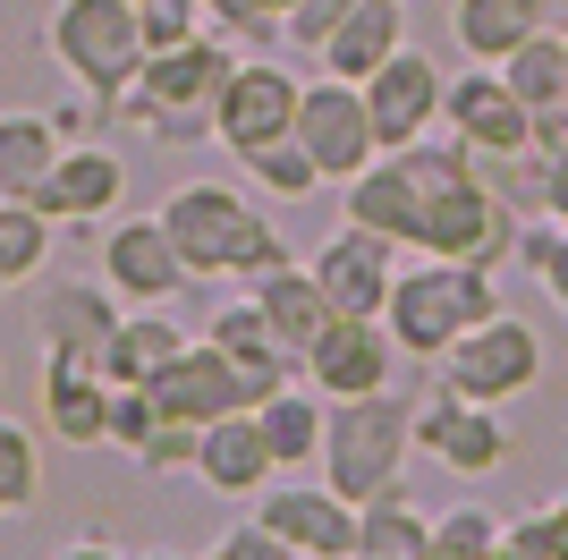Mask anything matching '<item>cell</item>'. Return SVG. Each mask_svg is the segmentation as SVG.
Returning <instances> with one entry per match:
<instances>
[{"mask_svg": "<svg viewBox=\"0 0 568 560\" xmlns=\"http://www.w3.org/2000/svg\"><path fill=\"white\" fill-rule=\"evenodd\" d=\"M255 518L306 560H356V501H339L332 484H263Z\"/></svg>", "mask_w": 568, "mask_h": 560, "instance_id": "cell-16", "label": "cell"}, {"mask_svg": "<svg viewBox=\"0 0 568 560\" xmlns=\"http://www.w3.org/2000/svg\"><path fill=\"white\" fill-rule=\"evenodd\" d=\"M111 289H51L43 298V340H77V349H102L111 340Z\"/></svg>", "mask_w": 568, "mask_h": 560, "instance_id": "cell-31", "label": "cell"}, {"mask_svg": "<svg viewBox=\"0 0 568 560\" xmlns=\"http://www.w3.org/2000/svg\"><path fill=\"white\" fill-rule=\"evenodd\" d=\"M246 298L263 306V323L281 331L288 357H306L314 340H323V323H332V298H323V280H314L306 263H272V272H263Z\"/></svg>", "mask_w": 568, "mask_h": 560, "instance_id": "cell-24", "label": "cell"}, {"mask_svg": "<svg viewBox=\"0 0 568 560\" xmlns=\"http://www.w3.org/2000/svg\"><path fill=\"white\" fill-rule=\"evenodd\" d=\"M51 162H60V119H43V111H0V196L34 204V187L51 179Z\"/></svg>", "mask_w": 568, "mask_h": 560, "instance_id": "cell-27", "label": "cell"}, {"mask_svg": "<svg viewBox=\"0 0 568 560\" xmlns=\"http://www.w3.org/2000/svg\"><path fill=\"white\" fill-rule=\"evenodd\" d=\"M416 450L475 484V476L509 467V417H500V408H484V399L433 391V399H416Z\"/></svg>", "mask_w": 568, "mask_h": 560, "instance_id": "cell-10", "label": "cell"}, {"mask_svg": "<svg viewBox=\"0 0 568 560\" xmlns=\"http://www.w3.org/2000/svg\"><path fill=\"white\" fill-rule=\"evenodd\" d=\"M187 256L170 247L162 212H144V221H119L111 238H102V289L128 306H170L179 289H187Z\"/></svg>", "mask_w": 568, "mask_h": 560, "instance_id": "cell-14", "label": "cell"}, {"mask_svg": "<svg viewBox=\"0 0 568 560\" xmlns=\"http://www.w3.org/2000/svg\"><path fill=\"white\" fill-rule=\"evenodd\" d=\"M136 18H144V51H170L204 34V0H136Z\"/></svg>", "mask_w": 568, "mask_h": 560, "instance_id": "cell-38", "label": "cell"}, {"mask_svg": "<svg viewBox=\"0 0 568 560\" xmlns=\"http://www.w3.org/2000/svg\"><path fill=\"white\" fill-rule=\"evenodd\" d=\"M442 391L458 399H484V408H509V399H526L535 382H544V331L526 323V314H509V306H493L484 323H467L442 349Z\"/></svg>", "mask_w": 568, "mask_h": 560, "instance_id": "cell-6", "label": "cell"}, {"mask_svg": "<svg viewBox=\"0 0 568 560\" xmlns=\"http://www.w3.org/2000/svg\"><path fill=\"white\" fill-rule=\"evenodd\" d=\"M144 391H153V408H162L170 424H213V417H230V408H246V399H237V373L221 366L213 340H187Z\"/></svg>", "mask_w": 568, "mask_h": 560, "instance_id": "cell-20", "label": "cell"}, {"mask_svg": "<svg viewBox=\"0 0 568 560\" xmlns=\"http://www.w3.org/2000/svg\"><path fill=\"white\" fill-rule=\"evenodd\" d=\"M162 408H153V391H136V382H111V399H102V442L128 450V459H144V442L162 433Z\"/></svg>", "mask_w": 568, "mask_h": 560, "instance_id": "cell-35", "label": "cell"}, {"mask_svg": "<svg viewBox=\"0 0 568 560\" xmlns=\"http://www.w3.org/2000/svg\"><path fill=\"white\" fill-rule=\"evenodd\" d=\"M255 424H263V442H272V459H281V476H288V467H306V459H323V391H314L306 373L263 399Z\"/></svg>", "mask_w": 568, "mask_h": 560, "instance_id": "cell-26", "label": "cell"}, {"mask_svg": "<svg viewBox=\"0 0 568 560\" xmlns=\"http://www.w3.org/2000/svg\"><path fill=\"white\" fill-rule=\"evenodd\" d=\"M356 560H374V552H356Z\"/></svg>", "mask_w": 568, "mask_h": 560, "instance_id": "cell-47", "label": "cell"}, {"mask_svg": "<svg viewBox=\"0 0 568 560\" xmlns=\"http://www.w3.org/2000/svg\"><path fill=\"white\" fill-rule=\"evenodd\" d=\"M237 170L263 187V196H314L323 187V170H314V153L297 137H281V144H255V153H237Z\"/></svg>", "mask_w": 568, "mask_h": 560, "instance_id": "cell-33", "label": "cell"}, {"mask_svg": "<svg viewBox=\"0 0 568 560\" xmlns=\"http://www.w3.org/2000/svg\"><path fill=\"white\" fill-rule=\"evenodd\" d=\"M493 306H500V272H484V263H450V256H425V263H399L390 306H382V331L399 340V357L442 366V349H450L467 323H484Z\"/></svg>", "mask_w": 568, "mask_h": 560, "instance_id": "cell-3", "label": "cell"}, {"mask_svg": "<svg viewBox=\"0 0 568 560\" xmlns=\"http://www.w3.org/2000/svg\"><path fill=\"white\" fill-rule=\"evenodd\" d=\"M560 43H568V26H560Z\"/></svg>", "mask_w": 568, "mask_h": 560, "instance_id": "cell-46", "label": "cell"}, {"mask_svg": "<svg viewBox=\"0 0 568 560\" xmlns=\"http://www.w3.org/2000/svg\"><path fill=\"white\" fill-rule=\"evenodd\" d=\"M204 18H213L230 43H281V9H272V0H204Z\"/></svg>", "mask_w": 568, "mask_h": 560, "instance_id": "cell-37", "label": "cell"}, {"mask_svg": "<svg viewBox=\"0 0 568 560\" xmlns=\"http://www.w3.org/2000/svg\"><path fill=\"white\" fill-rule=\"evenodd\" d=\"M425 543H433V518L416 510L399 484L374 492V501L356 510V552H374V560H425Z\"/></svg>", "mask_w": 568, "mask_h": 560, "instance_id": "cell-28", "label": "cell"}, {"mask_svg": "<svg viewBox=\"0 0 568 560\" xmlns=\"http://www.w3.org/2000/svg\"><path fill=\"white\" fill-rule=\"evenodd\" d=\"M493 552H500V518H493V510L458 501V510H442V518H433L425 560H493Z\"/></svg>", "mask_w": 568, "mask_h": 560, "instance_id": "cell-34", "label": "cell"}, {"mask_svg": "<svg viewBox=\"0 0 568 560\" xmlns=\"http://www.w3.org/2000/svg\"><path fill=\"white\" fill-rule=\"evenodd\" d=\"M119 196H128V162L111 144H60L51 179L34 187V204L51 221H102V212H119Z\"/></svg>", "mask_w": 568, "mask_h": 560, "instance_id": "cell-21", "label": "cell"}, {"mask_svg": "<svg viewBox=\"0 0 568 560\" xmlns=\"http://www.w3.org/2000/svg\"><path fill=\"white\" fill-rule=\"evenodd\" d=\"M195 433H204V424H162V433L144 442L136 467H153V476H170V467H195Z\"/></svg>", "mask_w": 568, "mask_h": 560, "instance_id": "cell-41", "label": "cell"}, {"mask_svg": "<svg viewBox=\"0 0 568 560\" xmlns=\"http://www.w3.org/2000/svg\"><path fill=\"white\" fill-rule=\"evenodd\" d=\"M230 69H237L230 34H187L170 51H144L136 86L119 93L111 111L136 119L144 137H213V102H221V77Z\"/></svg>", "mask_w": 568, "mask_h": 560, "instance_id": "cell-4", "label": "cell"}, {"mask_svg": "<svg viewBox=\"0 0 568 560\" xmlns=\"http://www.w3.org/2000/svg\"><path fill=\"white\" fill-rule=\"evenodd\" d=\"M407 450H416V399L390 382V391H365V399H323V484L339 501H374V492L399 484Z\"/></svg>", "mask_w": 568, "mask_h": 560, "instance_id": "cell-2", "label": "cell"}, {"mask_svg": "<svg viewBox=\"0 0 568 560\" xmlns=\"http://www.w3.org/2000/svg\"><path fill=\"white\" fill-rule=\"evenodd\" d=\"M51 60L94 93L102 119H111V102L136 86V69H144L136 0H60V9H51Z\"/></svg>", "mask_w": 568, "mask_h": 560, "instance_id": "cell-5", "label": "cell"}, {"mask_svg": "<svg viewBox=\"0 0 568 560\" xmlns=\"http://www.w3.org/2000/svg\"><path fill=\"white\" fill-rule=\"evenodd\" d=\"M162 230H170V247L187 256L195 280H263L272 263H288L281 221H272L255 196L221 187V179L170 187V196H162Z\"/></svg>", "mask_w": 568, "mask_h": 560, "instance_id": "cell-1", "label": "cell"}, {"mask_svg": "<svg viewBox=\"0 0 568 560\" xmlns=\"http://www.w3.org/2000/svg\"><path fill=\"white\" fill-rule=\"evenodd\" d=\"M560 9H568V0H450V34H458V51H467V60L500 69L526 34L560 26Z\"/></svg>", "mask_w": 568, "mask_h": 560, "instance_id": "cell-22", "label": "cell"}, {"mask_svg": "<svg viewBox=\"0 0 568 560\" xmlns=\"http://www.w3.org/2000/svg\"><path fill=\"white\" fill-rule=\"evenodd\" d=\"M51 560H119V552H111V543H60Z\"/></svg>", "mask_w": 568, "mask_h": 560, "instance_id": "cell-42", "label": "cell"}, {"mask_svg": "<svg viewBox=\"0 0 568 560\" xmlns=\"http://www.w3.org/2000/svg\"><path fill=\"white\" fill-rule=\"evenodd\" d=\"M102 399H111L102 357L77 340H43V417L69 450H102Z\"/></svg>", "mask_w": 568, "mask_h": 560, "instance_id": "cell-17", "label": "cell"}, {"mask_svg": "<svg viewBox=\"0 0 568 560\" xmlns=\"http://www.w3.org/2000/svg\"><path fill=\"white\" fill-rule=\"evenodd\" d=\"M43 263H51V212L0 196V289H9V280H34Z\"/></svg>", "mask_w": 568, "mask_h": 560, "instance_id": "cell-30", "label": "cell"}, {"mask_svg": "<svg viewBox=\"0 0 568 560\" xmlns=\"http://www.w3.org/2000/svg\"><path fill=\"white\" fill-rule=\"evenodd\" d=\"M365 111H374V144L382 153H407L416 137H433L442 119V60L433 51H390L374 77H365Z\"/></svg>", "mask_w": 568, "mask_h": 560, "instance_id": "cell-12", "label": "cell"}, {"mask_svg": "<svg viewBox=\"0 0 568 560\" xmlns=\"http://www.w3.org/2000/svg\"><path fill=\"white\" fill-rule=\"evenodd\" d=\"M144 560H179V552H144Z\"/></svg>", "mask_w": 568, "mask_h": 560, "instance_id": "cell-44", "label": "cell"}, {"mask_svg": "<svg viewBox=\"0 0 568 560\" xmlns=\"http://www.w3.org/2000/svg\"><path fill=\"white\" fill-rule=\"evenodd\" d=\"M493 560H518V552H509V543H500V552H493Z\"/></svg>", "mask_w": 568, "mask_h": 560, "instance_id": "cell-43", "label": "cell"}, {"mask_svg": "<svg viewBox=\"0 0 568 560\" xmlns=\"http://www.w3.org/2000/svg\"><path fill=\"white\" fill-rule=\"evenodd\" d=\"M272 9H281V18H288V0H272Z\"/></svg>", "mask_w": 568, "mask_h": 560, "instance_id": "cell-45", "label": "cell"}, {"mask_svg": "<svg viewBox=\"0 0 568 560\" xmlns=\"http://www.w3.org/2000/svg\"><path fill=\"white\" fill-rule=\"evenodd\" d=\"M323 399H365V391H390V373H399V340L382 331V314H332L323 340L297 357Z\"/></svg>", "mask_w": 568, "mask_h": 560, "instance_id": "cell-9", "label": "cell"}, {"mask_svg": "<svg viewBox=\"0 0 568 560\" xmlns=\"http://www.w3.org/2000/svg\"><path fill=\"white\" fill-rule=\"evenodd\" d=\"M297 77L281 69V60H237L230 77H221V102H213V137L230 144V153H255V144H281L297 137Z\"/></svg>", "mask_w": 568, "mask_h": 560, "instance_id": "cell-8", "label": "cell"}, {"mask_svg": "<svg viewBox=\"0 0 568 560\" xmlns=\"http://www.w3.org/2000/svg\"><path fill=\"white\" fill-rule=\"evenodd\" d=\"M204 560H306V552H297V543H281L263 518H237V527H230V536H221Z\"/></svg>", "mask_w": 568, "mask_h": 560, "instance_id": "cell-40", "label": "cell"}, {"mask_svg": "<svg viewBox=\"0 0 568 560\" xmlns=\"http://www.w3.org/2000/svg\"><path fill=\"white\" fill-rule=\"evenodd\" d=\"M356 0H288V18H281V43H297V51H323L339 34V18H348Z\"/></svg>", "mask_w": 568, "mask_h": 560, "instance_id": "cell-39", "label": "cell"}, {"mask_svg": "<svg viewBox=\"0 0 568 560\" xmlns=\"http://www.w3.org/2000/svg\"><path fill=\"white\" fill-rule=\"evenodd\" d=\"M204 340H213L221 366L237 373V399H246V408H263L281 382H297V357L281 349V331L263 323L255 298H221L213 314H204Z\"/></svg>", "mask_w": 568, "mask_h": 560, "instance_id": "cell-15", "label": "cell"}, {"mask_svg": "<svg viewBox=\"0 0 568 560\" xmlns=\"http://www.w3.org/2000/svg\"><path fill=\"white\" fill-rule=\"evenodd\" d=\"M272 476H281V459H272V442H263L255 408H230V417H213L204 433H195V484H204V492H221V501H255Z\"/></svg>", "mask_w": 568, "mask_h": 560, "instance_id": "cell-18", "label": "cell"}, {"mask_svg": "<svg viewBox=\"0 0 568 560\" xmlns=\"http://www.w3.org/2000/svg\"><path fill=\"white\" fill-rule=\"evenodd\" d=\"M339 212H348L356 230L390 238V247H416V221H425V179H416V162H407V153H374V162L339 187Z\"/></svg>", "mask_w": 568, "mask_h": 560, "instance_id": "cell-19", "label": "cell"}, {"mask_svg": "<svg viewBox=\"0 0 568 560\" xmlns=\"http://www.w3.org/2000/svg\"><path fill=\"white\" fill-rule=\"evenodd\" d=\"M518 263L544 280V298L568 314V230H518Z\"/></svg>", "mask_w": 568, "mask_h": 560, "instance_id": "cell-36", "label": "cell"}, {"mask_svg": "<svg viewBox=\"0 0 568 560\" xmlns=\"http://www.w3.org/2000/svg\"><path fill=\"white\" fill-rule=\"evenodd\" d=\"M442 119H450V137L475 144V153H526V144H535V111H526L518 93L500 86V69H484V60L442 77Z\"/></svg>", "mask_w": 568, "mask_h": 560, "instance_id": "cell-11", "label": "cell"}, {"mask_svg": "<svg viewBox=\"0 0 568 560\" xmlns=\"http://www.w3.org/2000/svg\"><path fill=\"white\" fill-rule=\"evenodd\" d=\"M390 51H407V0H356L348 18H339V34L314 51V60H323V77L365 86V77H374Z\"/></svg>", "mask_w": 568, "mask_h": 560, "instance_id": "cell-23", "label": "cell"}, {"mask_svg": "<svg viewBox=\"0 0 568 560\" xmlns=\"http://www.w3.org/2000/svg\"><path fill=\"white\" fill-rule=\"evenodd\" d=\"M297 144L314 153V170L323 179L348 187L356 170L374 162V111H365V86H348V77H314L306 93H297Z\"/></svg>", "mask_w": 568, "mask_h": 560, "instance_id": "cell-7", "label": "cell"}, {"mask_svg": "<svg viewBox=\"0 0 568 560\" xmlns=\"http://www.w3.org/2000/svg\"><path fill=\"white\" fill-rule=\"evenodd\" d=\"M500 86L518 93L526 111H560V102H568V43H560V26L526 34V43L500 60Z\"/></svg>", "mask_w": 568, "mask_h": 560, "instance_id": "cell-29", "label": "cell"}, {"mask_svg": "<svg viewBox=\"0 0 568 560\" xmlns=\"http://www.w3.org/2000/svg\"><path fill=\"white\" fill-rule=\"evenodd\" d=\"M179 349H187V331L170 323L162 306H136V314H119V323H111V340H102L94 357H102V382H136V391H144Z\"/></svg>", "mask_w": 568, "mask_h": 560, "instance_id": "cell-25", "label": "cell"}, {"mask_svg": "<svg viewBox=\"0 0 568 560\" xmlns=\"http://www.w3.org/2000/svg\"><path fill=\"white\" fill-rule=\"evenodd\" d=\"M399 256H407V247H390V238L339 221V230L306 256V272L323 280L332 314H382V306H390V280H399Z\"/></svg>", "mask_w": 568, "mask_h": 560, "instance_id": "cell-13", "label": "cell"}, {"mask_svg": "<svg viewBox=\"0 0 568 560\" xmlns=\"http://www.w3.org/2000/svg\"><path fill=\"white\" fill-rule=\"evenodd\" d=\"M34 492H43V442L18 417H0V518L34 510Z\"/></svg>", "mask_w": 568, "mask_h": 560, "instance_id": "cell-32", "label": "cell"}]
</instances>
